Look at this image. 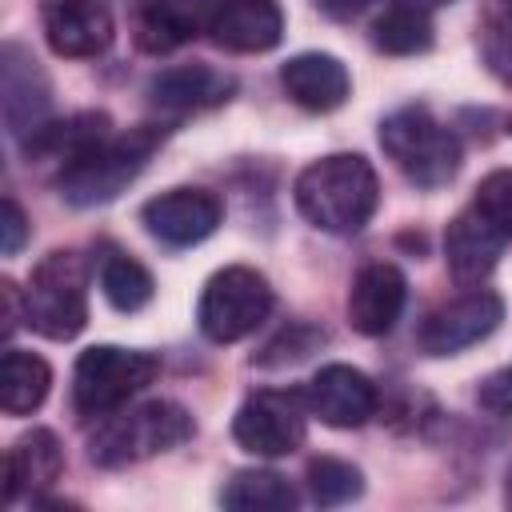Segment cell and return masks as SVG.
I'll use <instances>...</instances> for the list:
<instances>
[{"label": "cell", "mask_w": 512, "mask_h": 512, "mask_svg": "<svg viewBox=\"0 0 512 512\" xmlns=\"http://www.w3.org/2000/svg\"><path fill=\"white\" fill-rule=\"evenodd\" d=\"M296 208L300 216L332 236H352L360 232L376 204H380V180L372 172V164L356 152H332L312 160L296 184H292Z\"/></svg>", "instance_id": "6da1fadb"}, {"label": "cell", "mask_w": 512, "mask_h": 512, "mask_svg": "<svg viewBox=\"0 0 512 512\" xmlns=\"http://www.w3.org/2000/svg\"><path fill=\"white\" fill-rule=\"evenodd\" d=\"M164 128L160 124H140L128 132H108L104 140H96L88 152H80L76 160L64 164V172L56 176L60 196L72 208H96L116 200L152 160V152L160 148Z\"/></svg>", "instance_id": "7a4b0ae2"}, {"label": "cell", "mask_w": 512, "mask_h": 512, "mask_svg": "<svg viewBox=\"0 0 512 512\" xmlns=\"http://www.w3.org/2000/svg\"><path fill=\"white\" fill-rule=\"evenodd\" d=\"M196 432L192 412L180 408L176 400H148L128 412H108L100 416L96 432L88 436V456L100 468H124L136 460H148L156 452H168L184 444Z\"/></svg>", "instance_id": "3957f363"}, {"label": "cell", "mask_w": 512, "mask_h": 512, "mask_svg": "<svg viewBox=\"0 0 512 512\" xmlns=\"http://www.w3.org/2000/svg\"><path fill=\"white\" fill-rule=\"evenodd\" d=\"M380 148L420 188H440L460 172V140L424 104L388 112L380 120Z\"/></svg>", "instance_id": "277c9868"}, {"label": "cell", "mask_w": 512, "mask_h": 512, "mask_svg": "<svg viewBox=\"0 0 512 512\" xmlns=\"http://www.w3.org/2000/svg\"><path fill=\"white\" fill-rule=\"evenodd\" d=\"M24 324L48 340H72L88 324V268L76 252H48L24 288Z\"/></svg>", "instance_id": "5b68a950"}, {"label": "cell", "mask_w": 512, "mask_h": 512, "mask_svg": "<svg viewBox=\"0 0 512 512\" xmlns=\"http://www.w3.org/2000/svg\"><path fill=\"white\" fill-rule=\"evenodd\" d=\"M156 376H160V360L152 352L116 348V344H92L76 360V372H72V404H76L80 416L100 420V416L124 408Z\"/></svg>", "instance_id": "8992f818"}, {"label": "cell", "mask_w": 512, "mask_h": 512, "mask_svg": "<svg viewBox=\"0 0 512 512\" xmlns=\"http://www.w3.org/2000/svg\"><path fill=\"white\" fill-rule=\"evenodd\" d=\"M272 300H276L272 284L256 268L232 264V268H220L204 284L200 304H196V324L212 344H236L268 320Z\"/></svg>", "instance_id": "52a82bcc"}, {"label": "cell", "mask_w": 512, "mask_h": 512, "mask_svg": "<svg viewBox=\"0 0 512 512\" xmlns=\"http://www.w3.org/2000/svg\"><path fill=\"white\" fill-rule=\"evenodd\" d=\"M308 400L296 388H260L252 392L232 420V436L252 456H288L304 444Z\"/></svg>", "instance_id": "ba28073f"}, {"label": "cell", "mask_w": 512, "mask_h": 512, "mask_svg": "<svg viewBox=\"0 0 512 512\" xmlns=\"http://www.w3.org/2000/svg\"><path fill=\"white\" fill-rule=\"evenodd\" d=\"M504 320V300L492 288H472L448 304H440L436 312L424 316L416 340L428 356H456L472 344H480L484 336H492Z\"/></svg>", "instance_id": "9c48e42d"}, {"label": "cell", "mask_w": 512, "mask_h": 512, "mask_svg": "<svg viewBox=\"0 0 512 512\" xmlns=\"http://www.w3.org/2000/svg\"><path fill=\"white\" fill-rule=\"evenodd\" d=\"M144 228L168 244V248H192L200 240H208L220 220H224V204L216 192L208 188H168L160 196H152L140 208Z\"/></svg>", "instance_id": "30bf717a"}, {"label": "cell", "mask_w": 512, "mask_h": 512, "mask_svg": "<svg viewBox=\"0 0 512 512\" xmlns=\"http://www.w3.org/2000/svg\"><path fill=\"white\" fill-rule=\"evenodd\" d=\"M0 96H4V124L16 140H28L36 128L48 124L52 88L24 44H4L0 52Z\"/></svg>", "instance_id": "8fae6325"}, {"label": "cell", "mask_w": 512, "mask_h": 512, "mask_svg": "<svg viewBox=\"0 0 512 512\" xmlns=\"http://www.w3.org/2000/svg\"><path fill=\"white\" fill-rule=\"evenodd\" d=\"M40 24L48 48L68 60L100 56L116 36L112 12L100 0H40Z\"/></svg>", "instance_id": "7c38bea8"}, {"label": "cell", "mask_w": 512, "mask_h": 512, "mask_svg": "<svg viewBox=\"0 0 512 512\" xmlns=\"http://www.w3.org/2000/svg\"><path fill=\"white\" fill-rule=\"evenodd\" d=\"M308 412L320 416L328 428H360L376 416V384L352 368V364H324L308 384H304Z\"/></svg>", "instance_id": "4fadbf2b"}, {"label": "cell", "mask_w": 512, "mask_h": 512, "mask_svg": "<svg viewBox=\"0 0 512 512\" xmlns=\"http://www.w3.org/2000/svg\"><path fill=\"white\" fill-rule=\"evenodd\" d=\"M408 300V280L396 264H364L348 288V324L360 336H384L400 320Z\"/></svg>", "instance_id": "5bb4252c"}, {"label": "cell", "mask_w": 512, "mask_h": 512, "mask_svg": "<svg viewBox=\"0 0 512 512\" xmlns=\"http://www.w3.org/2000/svg\"><path fill=\"white\" fill-rule=\"evenodd\" d=\"M208 32L228 52H268L284 36V12L276 0H216Z\"/></svg>", "instance_id": "9a60e30c"}, {"label": "cell", "mask_w": 512, "mask_h": 512, "mask_svg": "<svg viewBox=\"0 0 512 512\" xmlns=\"http://www.w3.org/2000/svg\"><path fill=\"white\" fill-rule=\"evenodd\" d=\"M504 244H508V236L472 204V208L460 212V216L448 224V232H444V260H448V272H452L460 284H480V280L496 268Z\"/></svg>", "instance_id": "2e32d148"}, {"label": "cell", "mask_w": 512, "mask_h": 512, "mask_svg": "<svg viewBox=\"0 0 512 512\" xmlns=\"http://www.w3.org/2000/svg\"><path fill=\"white\" fill-rule=\"evenodd\" d=\"M232 92H236V80L208 68V64H176V68H164L160 76H152V84H148L152 108H160L168 116H188V112L216 108Z\"/></svg>", "instance_id": "e0dca14e"}, {"label": "cell", "mask_w": 512, "mask_h": 512, "mask_svg": "<svg viewBox=\"0 0 512 512\" xmlns=\"http://www.w3.org/2000/svg\"><path fill=\"white\" fill-rule=\"evenodd\" d=\"M280 84L292 104L308 112H332L348 100L352 76L332 52H300L280 64Z\"/></svg>", "instance_id": "ac0fdd59"}, {"label": "cell", "mask_w": 512, "mask_h": 512, "mask_svg": "<svg viewBox=\"0 0 512 512\" xmlns=\"http://www.w3.org/2000/svg\"><path fill=\"white\" fill-rule=\"evenodd\" d=\"M60 472H64V448H60L56 432L32 428L4 456V500L12 504L20 492L40 496L44 488H52L60 480Z\"/></svg>", "instance_id": "d6986e66"}, {"label": "cell", "mask_w": 512, "mask_h": 512, "mask_svg": "<svg viewBox=\"0 0 512 512\" xmlns=\"http://www.w3.org/2000/svg\"><path fill=\"white\" fill-rule=\"evenodd\" d=\"M212 8L204 0H148L136 16V44L144 52H156V56L172 52V48L188 44L200 32V24L208 28Z\"/></svg>", "instance_id": "ffe728a7"}, {"label": "cell", "mask_w": 512, "mask_h": 512, "mask_svg": "<svg viewBox=\"0 0 512 512\" xmlns=\"http://www.w3.org/2000/svg\"><path fill=\"white\" fill-rule=\"evenodd\" d=\"M112 132V120L104 112H76L68 120H48L44 128H36L24 144L28 156H52V160H76L80 152H88L96 140H104Z\"/></svg>", "instance_id": "44dd1931"}, {"label": "cell", "mask_w": 512, "mask_h": 512, "mask_svg": "<svg viewBox=\"0 0 512 512\" xmlns=\"http://www.w3.org/2000/svg\"><path fill=\"white\" fill-rule=\"evenodd\" d=\"M52 388V368L24 348H8L0 360V408L8 416H28L44 404Z\"/></svg>", "instance_id": "7402d4cb"}, {"label": "cell", "mask_w": 512, "mask_h": 512, "mask_svg": "<svg viewBox=\"0 0 512 512\" xmlns=\"http://www.w3.org/2000/svg\"><path fill=\"white\" fill-rule=\"evenodd\" d=\"M372 44L388 56H416L432 48V20L428 8L416 0H396L372 20Z\"/></svg>", "instance_id": "603a6c76"}, {"label": "cell", "mask_w": 512, "mask_h": 512, "mask_svg": "<svg viewBox=\"0 0 512 512\" xmlns=\"http://www.w3.org/2000/svg\"><path fill=\"white\" fill-rule=\"evenodd\" d=\"M220 504L240 508V512H288V508H296V488L280 472L244 468L224 484Z\"/></svg>", "instance_id": "cb8c5ba5"}, {"label": "cell", "mask_w": 512, "mask_h": 512, "mask_svg": "<svg viewBox=\"0 0 512 512\" xmlns=\"http://www.w3.org/2000/svg\"><path fill=\"white\" fill-rule=\"evenodd\" d=\"M100 292H104V300H108L116 312H140V308L152 300L156 284H152V272H148L136 256L112 248V252L100 260Z\"/></svg>", "instance_id": "d4e9b609"}, {"label": "cell", "mask_w": 512, "mask_h": 512, "mask_svg": "<svg viewBox=\"0 0 512 512\" xmlns=\"http://www.w3.org/2000/svg\"><path fill=\"white\" fill-rule=\"evenodd\" d=\"M304 480H308L312 500L324 504V508H332V504H348V500H356V496L364 492V476H360V468H352L348 460H336V456H316V460H308Z\"/></svg>", "instance_id": "484cf974"}, {"label": "cell", "mask_w": 512, "mask_h": 512, "mask_svg": "<svg viewBox=\"0 0 512 512\" xmlns=\"http://www.w3.org/2000/svg\"><path fill=\"white\" fill-rule=\"evenodd\" d=\"M476 208L504 236H512V168H496L476 184Z\"/></svg>", "instance_id": "4316f807"}, {"label": "cell", "mask_w": 512, "mask_h": 512, "mask_svg": "<svg viewBox=\"0 0 512 512\" xmlns=\"http://www.w3.org/2000/svg\"><path fill=\"white\" fill-rule=\"evenodd\" d=\"M476 400L492 416H512V364L496 368L492 376H484L480 388H476Z\"/></svg>", "instance_id": "83f0119b"}, {"label": "cell", "mask_w": 512, "mask_h": 512, "mask_svg": "<svg viewBox=\"0 0 512 512\" xmlns=\"http://www.w3.org/2000/svg\"><path fill=\"white\" fill-rule=\"evenodd\" d=\"M0 232H4V240H0L4 256H16V252L24 248V236H28V220H24V208H20L12 196H4V208H0Z\"/></svg>", "instance_id": "f1b7e54d"}, {"label": "cell", "mask_w": 512, "mask_h": 512, "mask_svg": "<svg viewBox=\"0 0 512 512\" xmlns=\"http://www.w3.org/2000/svg\"><path fill=\"white\" fill-rule=\"evenodd\" d=\"M0 300H4V336L16 332V324L24 320V300H16V284L0 280Z\"/></svg>", "instance_id": "f546056e"}, {"label": "cell", "mask_w": 512, "mask_h": 512, "mask_svg": "<svg viewBox=\"0 0 512 512\" xmlns=\"http://www.w3.org/2000/svg\"><path fill=\"white\" fill-rule=\"evenodd\" d=\"M364 4H368V0H316V8H320L324 16H332V20H348V16H356Z\"/></svg>", "instance_id": "4dcf8cb0"}, {"label": "cell", "mask_w": 512, "mask_h": 512, "mask_svg": "<svg viewBox=\"0 0 512 512\" xmlns=\"http://www.w3.org/2000/svg\"><path fill=\"white\" fill-rule=\"evenodd\" d=\"M504 500L512 504V464H508V476H504Z\"/></svg>", "instance_id": "1f68e13d"}, {"label": "cell", "mask_w": 512, "mask_h": 512, "mask_svg": "<svg viewBox=\"0 0 512 512\" xmlns=\"http://www.w3.org/2000/svg\"><path fill=\"white\" fill-rule=\"evenodd\" d=\"M416 4H452V0H416Z\"/></svg>", "instance_id": "d6a6232c"}, {"label": "cell", "mask_w": 512, "mask_h": 512, "mask_svg": "<svg viewBox=\"0 0 512 512\" xmlns=\"http://www.w3.org/2000/svg\"><path fill=\"white\" fill-rule=\"evenodd\" d=\"M508 132H512V120H508Z\"/></svg>", "instance_id": "836d02e7"}, {"label": "cell", "mask_w": 512, "mask_h": 512, "mask_svg": "<svg viewBox=\"0 0 512 512\" xmlns=\"http://www.w3.org/2000/svg\"><path fill=\"white\" fill-rule=\"evenodd\" d=\"M508 4H512V0H508Z\"/></svg>", "instance_id": "e575fe53"}]
</instances>
